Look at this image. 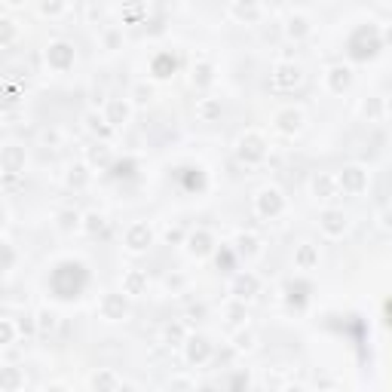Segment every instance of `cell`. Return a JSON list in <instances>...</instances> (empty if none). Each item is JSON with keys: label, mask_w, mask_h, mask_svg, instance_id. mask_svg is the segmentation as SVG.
<instances>
[{"label": "cell", "mask_w": 392, "mask_h": 392, "mask_svg": "<svg viewBox=\"0 0 392 392\" xmlns=\"http://www.w3.org/2000/svg\"><path fill=\"white\" fill-rule=\"evenodd\" d=\"M89 285V270L83 260H58L49 270V291L58 300H77Z\"/></svg>", "instance_id": "1"}, {"label": "cell", "mask_w": 392, "mask_h": 392, "mask_svg": "<svg viewBox=\"0 0 392 392\" xmlns=\"http://www.w3.org/2000/svg\"><path fill=\"white\" fill-rule=\"evenodd\" d=\"M380 49H383V31L371 22L358 25V28L346 37V56H350L352 62H371V58L380 56Z\"/></svg>", "instance_id": "2"}, {"label": "cell", "mask_w": 392, "mask_h": 392, "mask_svg": "<svg viewBox=\"0 0 392 392\" xmlns=\"http://www.w3.org/2000/svg\"><path fill=\"white\" fill-rule=\"evenodd\" d=\"M236 156L245 162V166H258V162L267 160V138L260 132H245L236 145Z\"/></svg>", "instance_id": "3"}, {"label": "cell", "mask_w": 392, "mask_h": 392, "mask_svg": "<svg viewBox=\"0 0 392 392\" xmlns=\"http://www.w3.org/2000/svg\"><path fill=\"white\" fill-rule=\"evenodd\" d=\"M74 62H77V52L68 40H52L47 47V64L56 74H68V71L74 68Z\"/></svg>", "instance_id": "4"}, {"label": "cell", "mask_w": 392, "mask_h": 392, "mask_svg": "<svg viewBox=\"0 0 392 392\" xmlns=\"http://www.w3.org/2000/svg\"><path fill=\"white\" fill-rule=\"evenodd\" d=\"M300 80H304V74H300V68L294 62H279L276 68H273V77H270L276 93H291L294 86H300Z\"/></svg>", "instance_id": "5"}, {"label": "cell", "mask_w": 392, "mask_h": 392, "mask_svg": "<svg viewBox=\"0 0 392 392\" xmlns=\"http://www.w3.org/2000/svg\"><path fill=\"white\" fill-rule=\"evenodd\" d=\"M254 208H258L260 218H279L285 208V196L276 187H264V191L254 196Z\"/></svg>", "instance_id": "6"}, {"label": "cell", "mask_w": 392, "mask_h": 392, "mask_svg": "<svg viewBox=\"0 0 392 392\" xmlns=\"http://www.w3.org/2000/svg\"><path fill=\"white\" fill-rule=\"evenodd\" d=\"M123 243H126V248L132 254L147 252L150 243H154V230H150V224H145V221H135V224L126 227V236H123Z\"/></svg>", "instance_id": "7"}, {"label": "cell", "mask_w": 392, "mask_h": 392, "mask_svg": "<svg viewBox=\"0 0 392 392\" xmlns=\"http://www.w3.org/2000/svg\"><path fill=\"white\" fill-rule=\"evenodd\" d=\"M98 313H101V319H108V322H120V319H126L129 313V300H126V291H110L101 297V304H98Z\"/></svg>", "instance_id": "8"}, {"label": "cell", "mask_w": 392, "mask_h": 392, "mask_svg": "<svg viewBox=\"0 0 392 392\" xmlns=\"http://www.w3.org/2000/svg\"><path fill=\"white\" fill-rule=\"evenodd\" d=\"M319 227H322L325 236L341 239L343 233L350 230V218H346V212H341V208H325V212L319 215Z\"/></svg>", "instance_id": "9"}, {"label": "cell", "mask_w": 392, "mask_h": 392, "mask_svg": "<svg viewBox=\"0 0 392 392\" xmlns=\"http://www.w3.org/2000/svg\"><path fill=\"white\" fill-rule=\"evenodd\" d=\"M337 181H341V191L350 193V196H358V193L368 191V172H365L362 166H346V169H341Z\"/></svg>", "instance_id": "10"}, {"label": "cell", "mask_w": 392, "mask_h": 392, "mask_svg": "<svg viewBox=\"0 0 392 392\" xmlns=\"http://www.w3.org/2000/svg\"><path fill=\"white\" fill-rule=\"evenodd\" d=\"M212 352H215L212 343H208V337H202V334H193L184 341V356L191 365H206L208 358H212Z\"/></svg>", "instance_id": "11"}, {"label": "cell", "mask_w": 392, "mask_h": 392, "mask_svg": "<svg viewBox=\"0 0 392 392\" xmlns=\"http://www.w3.org/2000/svg\"><path fill=\"white\" fill-rule=\"evenodd\" d=\"M273 123H276V129L282 135H297L300 129H304V110L300 108H282L276 117H273Z\"/></svg>", "instance_id": "12"}, {"label": "cell", "mask_w": 392, "mask_h": 392, "mask_svg": "<svg viewBox=\"0 0 392 392\" xmlns=\"http://www.w3.org/2000/svg\"><path fill=\"white\" fill-rule=\"evenodd\" d=\"M0 169H3V175H22L25 172V147L6 145L0 150Z\"/></svg>", "instance_id": "13"}, {"label": "cell", "mask_w": 392, "mask_h": 392, "mask_svg": "<svg viewBox=\"0 0 392 392\" xmlns=\"http://www.w3.org/2000/svg\"><path fill=\"white\" fill-rule=\"evenodd\" d=\"M313 193H316V199L334 202L343 191H341V181H337V175H316V178H313Z\"/></svg>", "instance_id": "14"}, {"label": "cell", "mask_w": 392, "mask_h": 392, "mask_svg": "<svg viewBox=\"0 0 392 392\" xmlns=\"http://www.w3.org/2000/svg\"><path fill=\"white\" fill-rule=\"evenodd\" d=\"M325 83H328V89L334 95H343L346 89L352 86V71L346 68V64H334V68H328V74H325Z\"/></svg>", "instance_id": "15"}, {"label": "cell", "mask_w": 392, "mask_h": 392, "mask_svg": "<svg viewBox=\"0 0 392 392\" xmlns=\"http://www.w3.org/2000/svg\"><path fill=\"white\" fill-rule=\"evenodd\" d=\"M310 291H313L310 282H304V279H294V282L285 285V304L294 306V310H300V306L310 300Z\"/></svg>", "instance_id": "16"}, {"label": "cell", "mask_w": 392, "mask_h": 392, "mask_svg": "<svg viewBox=\"0 0 392 392\" xmlns=\"http://www.w3.org/2000/svg\"><path fill=\"white\" fill-rule=\"evenodd\" d=\"M175 71H178V58H175L172 52H160V56H154V62H150V74H154L156 80H169Z\"/></svg>", "instance_id": "17"}, {"label": "cell", "mask_w": 392, "mask_h": 392, "mask_svg": "<svg viewBox=\"0 0 392 392\" xmlns=\"http://www.w3.org/2000/svg\"><path fill=\"white\" fill-rule=\"evenodd\" d=\"M212 248H215V236L208 230H196L187 236V252L193 258H206V254H212Z\"/></svg>", "instance_id": "18"}, {"label": "cell", "mask_w": 392, "mask_h": 392, "mask_svg": "<svg viewBox=\"0 0 392 392\" xmlns=\"http://www.w3.org/2000/svg\"><path fill=\"white\" fill-rule=\"evenodd\" d=\"M258 291H260V279L254 276V273H239V276L233 279V294H236L239 300H252Z\"/></svg>", "instance_id": "19"}, {"label": "cell", "mask_w": 392, "mask_h": 392, "mask_svg": "<svg viewBox=\"0 0 392 392\" xmlns=\"http://www.w3.org/2000/svg\"><path fill=\"white\" fill-rule=\"evenodd\" d=\"M233 19L245 25H254L260 19V3L258 0H233Z\"/></svg>", "instance_id": "20"}, {"label": "cell", "mask_w": 392, "mask_h": 392, "mask_svg": "<svg viewBox=\"0 0 392 392\" xmlns=\"http://www.w3.org/2000/svg\"><path fill=\"white\" fill-rule=\"evenodd\" d=\"M316 264H319V248L313 243L297 245V252H294V267H297V270H313Z\"/></svg>", "instance_id": "21"}, {"label": "cell", "mask_w": 392, "mask_h": 392, "mask_svg": "<svg viewBox=\"0 0 392 392\" xmlns=\"http://www.w3.org/2000/svg\"><path fill=\"white\" fill-rule=\"evenodd\" d=\"M123 291H126L129 297H138V294H145L147 291V273L129 270L126 276H123Z\"/></svg>", "instance_id": "22"}, {"label": "cell", "mask_w": 392, "mask_h": 392, "mask_svg": "<svg viewBox=\"0 0 392 392\" xmlns=\"http://www.w3.org/2000/svg\"><path fill=\"white\" fill-rule=\"evenodd\" d=\"M56 227L62 233H74L77 227H83V215L74 212V208H58L56 212Z\"/></svg>", "instance_id": "23"}, {"label": "cell", "mask_w": 392, "mask_h": 392, "mask_svg": "<svg viewBox=\"0 0 392 392\" xmlns=\"http://www.w3.org/2000/svg\"><path fill=\"white\" fill-rule=\"evenodd\" d=\"M310 31H313L310 19L300 16V12H294V16H289V22H285V34H289L291 40H304V37L310 34Z\"/></svg>", "instance_id": "24"}, {"label": "cell", "mask_w": 392, "mask_h": 392, "mask_svg": "<svg viewBox=\"0 0 392 392\" xmlns=\"http://www.w3.org/2000/svg\"><path fill=\"white\" fill-rule=\"evenodd\" d=\"M178 181H184L187 191H202L206 187V172H202L199 166H187V169H178V175H175Z\"/></svg>", "instance_id": "25"}, {"label": "cell", "mask_w": 392, "mask_h": 392, "mask_svg": "<svg viewBox=\"0 0 392 392\" xmlns=\"http://www.w3.org/2000/svg\"><path fill=\"white\" fill-rule=\"evenodd\" d=\"M104 117H108L110 126H123V123L129 120V104L123 101V98H114V101H108V108H104Z\"/></svg>", "instance_id": "26"}, {"label": "cell", "mask_w": 392, "mask_h": 392, "mask_svg": "<svg viewBox=\"0 0 392 392\" xmlns=\"http://www.w3.org/2000/svg\"><path fill=\"white\" fill-rule=\"evenodd\" d=\"M191 80H193V86H199V89L212 86V83H215V64L212 62H196Z\"/></svg>", "instance_id": "27"}, {"label": "cell", "mask_w": 392, "mask_h": 392, "mask_svg": "<svg viewBox=\"0 0 392 392\" xmlns=\"http://www.w3.org/2000/svg\"><path fill=\"white\" fill-rule=\"evenodd\" d=\"M236 254L239 258H248V260L258 258L260 254V239L254 236V233H243V236L236 239Z\"/></svg>", "instance_id": "28"}, {"label": "cell", "mask_w": 392, "mask_h": 392, "mask_svg": "<svg viewBox=\"0 0 392 392\" xmlns=\"http://www.w3.org/2000/svg\"><path fill=\"white\" fill-rule=\"evenodd\" d=\"M83 123H86L89 132H93V135H101V138H104V135H110V129H114V126L108 123V117H104V114H95V110H89V114L83 117Z\"/></svg>", "instance_id": "29"}, {"label": "cell", "mask_w": 392, "mask_h": 392, "mask_svg": "<svg viewBox=\"0 0 392 392\" xmlns=\"http://www.w3.org/2000/svg\"><path fill=\"white\" fill-rule=\"evenodd\" d=\"M86 160L93 162V166H98V169H108L110 162H114V156H110L108 145H101V141H98V145H93V147L86 150Z\"/></svg>", "instance_id": "30"}, {"label": "cell", "mask_w": 392, "mask_h": 392, "mask_svg": "<svg viewBox=\"0 0 392 392\" xmlns=\"http://www.w3.org/2000/svg\"><path fill=\"white\" fill-rule=\"evenodd\" d=\"M93 387L95 389H120L123 380L117 374H110V371H98V374L93 377Z\"/></svg>", "instance_id": "31"}, {"label": "cell", "mask_w": 392, "mask_h": 392, "mask_svg": "<svg viewBox=\"0 0 392 392\" xmlns=\"http://www.w3.org/2000/svg\"><path fill=\"white\" fill-rule=\"evenodd\" d=\"M104 227H108V218L98 212H89L86 218H83V230L93 233V236H98V233H104Z\"/></svg>", "instance_id": "32"}, {"label": "cell", "mask_w": 392, "mask_h": 392, "mask_svg": "<svg viewBox=\"0 0 392 392\" xmlns=\"http://www.w3.org/2000/svg\"><path fill=\"white\" fill-rule=\"evenodd\" d=\"M19 325H16V319H0V346H10L12 341H16V334H19Z\"/></svg>", "instance_id": "33"}, {"label": "cell", "mask_w": 392, "mask_h": 392, "mask_svg": "<svg viewBox=\"0 0 392 392\" xmlns=\"http://www.w3.org/2000/svg\"><path fill=\"white\" fill-rule=\"evenodd\" d=\"M86 181H89V166L77 162V166L68 169V184L71 187H86Z\"/></svg>", "instance_id": "34"}, {"label": "cell", "mask_w": 392, "mask_h": 392, "mask_svg": "<svg viewBox=\"0 0 392 392\" xmlns=\"http://www.w3.org/2000/svg\"><path fill=\"white\" fill-rule=\"evenodd\" d=\"M123 19H126V22L145 19V0H126V3H123Z\"/></svg>", "instance_id": "35"}, {"label": "cell", "mask_w": 392, "mask_h": 392, "mask_svg": "<svg viewBox=\"0 0 392 392\" xmlns=\"http://www.w3.org/2000/svg\"><path fill=\"white\" fill-rule=\"evenodd\" d=\"M196 114H199L202 120H215V117L221 114V101H215V98H202L199 108H196Z\"/></svg>", "instance_id": "36"}, {"label": "cell", "mask_w": 392, "mask_h": 392, "mask_svg": "<svg viewBox=\"0 0 392 392\" xmlns=\"http://www.w3.org/2000/svg\"><path fill=\"white\" fill-rule=\"evenodd\" d=\"M110 169H114V178H132L135 169H138V162L135 160H120V162H110Z\"/></svg>", "instance_id": "37"}, {"label": "cell", "mask_w": 392, "mask_h": 392, "mask_svg": "<svg viewBox=\"0 0 392 392\" xmlns=\"http://www.w3.org/2000/svg\"><path fill=\"white\" fill-rule=\"evenodd\" d=\"M64 10H68V0H40V12L43 16H49V19L62 16Z\"/></svg>", "instance_id": "38"}, {"label": "cell", "mask_w": 392, "mask_h": 392, "mask_svg": "<svg viewBox=\"0 0 392 392\" xmlns=\"http://www.w3.org/2000/svg\"><path fill=\"white\" fill-rule=\"evenodd\" d=\"M22 377H19L16 368H3V380H0V387H3V392H16V387H22Z\"/></svg>", "instance_id": "39"}, {"label": "cell", "mask_w": 392, "mask_h": 392, "mask_svg": "<svg viewBox=\"0 0 392 392\" xmlns=\"http://www.w3.org/2000/svg\"><path fill=\"white\" fill-rule=\"evenodd\" d=\"M362 114L368 117V120H377V117L383 114V98H368V101L362 104Z\"/></svg>", "instance_id": "40"}, {"label": "cell", "mask_w": 392, "mask_h": 392, "mask_svg": "<svg viewBox=\"0 0 392 392\" xmlns=\"http://www.w3.org/2000/svg\"><path fill=\"white\" fill-rule=\"evenodd\" d=\"M3 37H0V43H3V47H10L12 40H16V22H12V19H3Z\"/></svg>", "instance_id": "41"}, {"label": "cell", "mask_w": 392, "mask_h": 392, "mask_svg": "<svg viewBox=\"0 0 392 392\" xmlns=\"http://www.w3.org/2000/svg\"><path fill=\"white\" fill-rule=\"evenodd\" d=\"M236 350H243V352L254 350V334H252V331H239V334H236Z\"/></svg>", "instance_id": "42"}, {"label": "cell", "mask_w": 392, "mask_h": 392, "mask_svg": "<svg viewBox=\"0 0 392 392\" xmlns=\"http://www.w3.org/2000/svg\"><path fill=\"white\" fill-rule=\"evenodd\" d=\"M37 325H40V331H52L56 328V316H52V313H37Z\"/></svg>", "instance_id": "43"}, {"label": "cell", "mask_w": 392, "mask_h": 392, "mask_svg": "<svg viewBox=\"0 0 392 392\" xmlns=\"http://www.w3.org/2000/svg\"><path fill=\"white\" fill-rule=\"evenodd\" d=\"M132 95H135V101H138V104H145V101H150V95H154V89L145 86V83H138V86L132 89Z\"/></svg>", "instance_id": "44"}, {"label": "cell", "mask_w": 392, "mask_h": 392, "mask_svg": "<svg viewBox=\"0 0 392 392\" xmlns=\"http://www.w3.org/2000/svg\"><path fill=\"white\" fill-rule=\"evenodd\" d=\"M227 316H230V322H233V325H239V322L245 319V306H243V304H233L230 310H227Z\"/></svg>", "instance_id": "45"}, {"label": "cell", "mask_w": 392, "mask_h": 392, "mask_svg": "<svg viewBox=\"0 0 392 392\" xmlns=\"http://www.w3.org/2000/svg\"><path fill=\"white\" fill-rule=\"evenodd\" d=\"M218 267H224V273H230V270H233V252L221 248V254H218Z\"/></svg>", "instance_id": "46"}, {"label": "cell", "mask_w": 392, "mask_h": 392, "mask_svg": "<svg viewBox=\"0 0 392 392\" xmlns=\"http://www.w3.org/2000/svg\"><path fill=\"white\" fill-rule=\"evenodd\" d=\"M104 47H108V49L120 47V31H104Z\"/></svg>", "instance_id": "47"}, {"label": "cell", "mask_w": 392, "mask_h": 392, "mask_svg": "<svg viewBox=\"0 0 392 392\" xmlns=\"http://www.w3.org/2000/svg\"><path fill=\"white\" fill-rule=\"evenodd\" d=\"M377 221H380L383 230H392V208H383V212L377 215Z\"/></svg>", "instance_id": "48"}, {"label": "cell", "mask_w": 392, "mask_h": 392, "mask_svg": "<svg viewBox=\"0 0 392 392\" xmlns=\"http://www.w3.org/2000/svg\"><path fill=\"white\" fill-rule=\"evenodd\" d=\"M166 337L169 341H184V328H181V325H172V328H166Z\"/></svg>", "instance_id": "49"}, {"label": "cell", "mask_w": 392, "mask_h": 392, "mask_svg": "<svg viewBox=\"0 0 392 392\" xmlns=\"http://www.w3.org/2000/svg\"><path fill=\"white\" fill-rule=\"evenodd\" d=\"M3 252H6V264H3V270L10 273V270H12V260H16V252H12V245H10V243H3Z\"/></svg>", "instance_id": "50"}, {"label": "cell", "mask_w": 392, "mask_h": 392, "mask_svg": "<svg viewBox=\"0 0 392 392\" xmlns=\"http://www.w3.org/2000/svg\"><path fill=\"white\" fill-rule=\"evenodd\" d=\"M181 239H184L181 230H166V243H181Z\"/></svg>", "instance_id": "51"}, {"label": "cell", "mask_w": 392, "mask_h": 392, "mask_svg": "<svg viewBox=\"0 0 392 392\" xmlns=\"http://www.w3.org/2000/svg\"><path fill=\"white\" fill-rule=\"evenodd\" d=\"M383 47H392V28L383 31Z\"/></svg>", "instance_id": "52"}, {"label": "cell", "mask_w": 392, "mask_h": 392, "mask_svg": "<svg viewBox=\"0 0 392 392\" xmlns=\"http://www.w3.org/2000/svg\"><path fill=\"white\" fill-rule=\"evenodd\" d=\"M387 110H389V114H392V98H389V101H387Z\"/></svg>", "instance_id": "53"}]
</instances>
